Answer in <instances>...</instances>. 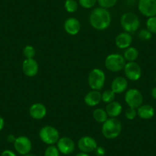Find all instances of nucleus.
<instances>
[{"mask_svg": "<svg viewBox=\"0 0 156 156\" xmlns=\"http://www.w3.org/2000/svg\"><path fill=\"white\" fill-rule=\"evenodd\" d=\"M77 146L80 151L89 154V153L95 151L98 145H97V142L95 139L91 136H85L78 140Z\"/></svg>", "mask_w": 156, "mask_h": 156, "instance_id": "obj_11", "label": "nucleus"}, {"mask_svg": "<svg viewBox=\"0 0 156 156\" xmlns=\"http://www.w3.org/2000/svg\"><path fill=\"white\" fill-rule=\"evenodd\" d=\"M5 126V121L2 116H0V131H2Z\"/></svg>", "mask_w": 156, "mask_h": 156, "instance_id": "obj_35", "label": "nucleus"}, {"mask_svg": "<svg viewBox=\"0 0 156 156\" xmlns=\"http://www.w3.org/2000/svg\"><path fill=\"white\" fill-rule=\"evenodd\" d=\"M88 84L92 90H100L104 87L106 74L100 68H94L88 75Z\"/></svg>", "mask_w": 156, "mask_h": 156, "instance_id": "obj_5", "label": "nucleus"}, {"mask_svg": "<svg viewBox=\"0 0 156 156\" xmlns=\"http://www.w3.org/2000/svg\"><path fill=\"white\" fill-rule=\"evenodd\" d=\"M79 3L76 0H66L64 2V8L69 13H74L78 9Z\"/></svg>", "mask_w": 156, "mask_h": 156, "instance_id": "obj_23", "label": "nucleus"}, {"mask_svg": "<svg viewBox=\"0 0 156 156\" xmlns=\"http://www.w3.org/2000/svg\"><path fill=\"white\" fill-rule=\"evenodd\" d=\"M38 64L34 58H26L22 63V71L25 76L32 77L38 72Z\"/></svg>", "mask_w": 156, "mask_h": 156, "instance_id": "obj_13", "label": "nucleus"}, {"mask_svg": "<svg viewBox=\"0 0 156 156\" xmlns=\"http://www.w3.org/2000/svg\"><path fill=\"white\" fill-rule=\"evenodd\" d=\"M29 115L32 119L36 120L44 119L47 115V108L41 103H35L29 108Z\"/></svg>", "mask_w": 156, "mask_h": 156, "instance_id": "obj_14", "label": "nucleus"}, {"mask_svg": "<svg viewBox=\"0 0 156 156\" xmlns=\"http://www.w3.org/2000/svg\"><path fill=\"white\" fill-rule=\"evenodd\" d=\"M128 88V81L127 79L123 76H117L112 80L111 83V90L115 94H119L124 93Z\"/></svg>", "mask_w": 156, "mask_h": 156, "instance_id": "obj_15", "label": "nucleus"}, {"mask_svg": "<svg viewBox=\"0 0 156 156\" xmlns=\"http://www.w3.org/2000/svg\"><path fill=\"white\" fill-rule=\"evenodd\" d=\"M39 138L48 145H55L60 139V133L55 127L52 126H44L39 131Z\"/></svg>", "mask_w": 156, "mask_h": 156, "instance_id": "obj_4", "label": "nucleus"}, {"mask_svg": "<svg viewBox=\"0 0 156 156\" xmlns=\"http://www.w3.org/2000/svg\"><path fill=\"white\" fill-rule=\"evenodd\" d=\"M80 23L79 20L75 18H69L64 22V28L66 32L70 35H76L80 31Z\"/></svg>", "mask_w": 156, "mask_h": 156, "instance_id": "obj_17", "label": "nucleus"}, {"mask_svg": "<svg viewBox=\"0 0 156 156\" xmlns=\"http://www.w3.org/2000/svg\"><path fill=\"white\" fill-rule=\"evenodd\" d=\"M154 109L148 104H142L137 109V115L142 119H150L154 115Z\"/></svg>", "mask_w": 156, "mask_h": 156, "instance_id": "obj_20", "label": "nucleus"}, {"mask_svg": "<svg viewBox=\"0 0 156 156\" xmlns=\"http://www.w3.org/2000/svg\"><path fill=\"white\" fill-rule=\"evenodd\" d=\"M97 0H78V3L82 8L89 9L95 6Z\"/></svg>", "mask_w": 156, "mask_h": 156, "instance_id": "obj_30", "label": "nucleus"}, {"mask_svg": "<svg viewBox=\"0 0 156 156\" xmlns=\"http://www.w3.org/2000/svg\"><path fill=\"white\" fill-rule=\"evenodd\" d=\"M101 101L102 94L100 92V90H92L89 91L84 97V103L88 106H91V107L97 106Z\"/></svg>", "mask_w": 156, "mask_h": 156, "instance_id": "obj_18", "label": "nucleus"}, {"mask_svg": "<svg viewBox=\"0 0 156 156\" xmlns=\"http://www.w3.org/2000/svg\"><path fill=\"white\" fill-rule=\"evenodd\" d=\"M138 57H139V51L135 47H131L130 46L128 48L125 49L123 58H125L126 61H127V62H133V61H136Z\"/></svg>", "mask_w": 156, "mask_h": 156, "instance_id": "obj_21", "label": "nucleus"}, {"mask_svg": "<svg viewBox=\"0 0 156 156\" xmlns=\"http://www.w3.org/2000/svg\"><path fill=\"white\" fill-rule=\"evenodd\" d=\"M138 37L142 41H148L152 37V33L150 32L147 28H142L138 33Z\"/></svg>", "mask_w": 156, "mask_h": 156, "instance_id": "obj_25", "label": "nucleus"}, {"mask_svg": "<svg viewBox=\"0 0 156 156\" xmlns=\"http://www.w3.org/2000/svg\"><path fill=\"white\" fill-rule=\"evenodd\" d=\"M106 112L108 116L110 118H116L121 114L122 111V106L119 102L112 101L108 103L106 106Z\"/></svg>", "mask_w": 156, "mask_h": 156, "instance_id": "obj_19", "label": "nucleus"}, {"mask_svg": "<svg viewBox=\"0 0 156 156\" xmlns=\"http://www.w3.org/2000/svg\"><path fill=\"white\" fill-rule=\"evenodd\" d=\"M105 67L111 72H119L123 70L126 65V60L119 54H110L106 58L104 61Z\"/></svg>", "mask_w": 156, "mask_h": 156, "instance_id": "obj_6", "label": "nucleus"}, {"mask_svg": "<svg viewBox=\"0 0 156 156\" xmlns=\"http://www.w3.org/2000/svg\"><path fill=\"white\" fill-rule=\"evenodd\" d=\"M75 156H90L89 154L88 153H85V152H80L78 153V154H76Z\"/></svg>", "mask_w": 156, "mask_h": 156, "instance_id": "obj_37", "label": "nucleus"}, {"mask_svg": "<svg viewBox=\"0 0 156 156\" xmlns=\"http://www.w3.org/2000/svg\"><path fill=\"white\" fill-rule=\"evenodd\" d=\"M122 132V124L116 118H109L103 123L102 134L106 139H114L120 135Z\"/></svg>", "mask_w": 156, "mask_h": 156, "instance_id": "obj_2", "label": "nucleus"}, {"mask_svg": "<svg viewBox=\"0 0 156 156\" xmlns=\"http://www.w3.org/2000/svg\"><path fill=\"white\" fill-rule=\"evenodd\" d=\"M125 102L129 107L138 109L143 103V96L137 89H129L126 92Z\"/></svg>", "mask_w": 156, "mask_h": 156, "instance_id": "obj_7", "label": "nucleus"}, {"mask_svg": "<svg viewBox=\"0 0 156 156\" xmlns=\"http://www.w3.org/2000/svg\"><path fill=\"white\" fill-rule=\"evenodd\" d=\"M151 97H152L153 99L156 100V87H154V88H152V89H151Z\"/></svg>", "mask_w": 156, "mask_h": 156, "instance_id": "obj_36", "label": "nucleus"}, {"mask_svg": "<svg viewBox=\"0 0 156 156\" xmlns=\"http://www.w3.org/2000/svg\"><path fill=\"white\" fill-rule=\"evenodd\" d=\"M133 42V37L130 33L124 32L120 33L116 36L115 40V44L119 49H126L131 46Z\"/></svg>", "mask_w": 156, "mask_h": 156, "instance_id": "obj_16", "label": "nucleus"}, {"mask_svg": "<svg viewBox=\"0 0 156 156\" xmlns=\"http://www.w3.org/2000/svg\"><path fill=\"white\" fill-rule=\"evenodd\" d=\"M146 28L152 34H156V16L148 18L146 21Z\"/></svg>", "mask_w": 156, "mask_h": 156, "instance_id": "obj_27", "label": "nucleus"}, {"mask_svg": "<svg viewBox=\"0 0 156 156\" xmlns=\"http://www.w3.org/2000/svg\"><path fill=\"white\" fill-rule=\"evenodd\" d=\"M126 77L132 81H137L141 78L142 74V68L139 64L133 62H127L123 68Z\"/></svg>", "mask_w": 156, "mask_h": 156, "instance_id": "obj_8", "label": "nucleus"}, {"mask_svg": "<svg viewBox=\"0 0 156 156\" xmlns=\"http://www.w3.org/2000/svg\"><path fill=\"white\" fill-rule=\"evenodd\" d=\"M94 151H95L96 154L97 156H103L106 154V150H105V148L101 146H97V148H96V150Z\"/></svg>", "mask_w": 156, "mask_h": 156, "instance_id": "obj_32", "label": "nucleus"}, {"mask_svg": "<svg viewBox=\"0 0 156 156\" xmlns=\"http://www.w3.org/2000/svg\"><path fill=\"white\" fill-rule=\"evenodd\" d=\"M120 25L126 32L133 33L139 29L140 20L135 13L128 12L121 16Z\"/></svg>", "mask_w": 156, "mask_h": 156, "instance_id": "obj_3", "label": "nucleus"}, {"mask_svg": "<svg viewBox=\"0 0 156 156\" xmlns=\"http://www.w3.org/2000/svg\"><path fill=\"white\" fill-rule=\"evenodd\" d=\"M14 148L19 154L22 155L29 154L32 149V143L29 138L25 136H21L16 138L14 143Z\"/></svg>", "mask_w": 156, "mask_h": 156, "instance_id": "obj_10", "label": "nucleus"}, {"mask_svg": "<svg viewBox=\"0 0 156 156\" xmlns=\"http://www.w3.org/2000/svg\"><path fill=\"white\" fill-rule=\"evenodd\" d=\"M16 139V137L12 134L9 135L8 137H7V140H8V142H10V143H14Z\"/></svg>", "mask_w": 156, "mask_h": 156, "instance_id": "obj_34", "label": "nucleus"}, {"mask_svg": "<svg viewBox=\"0 0 156 156\" xmlns=\"http://www.w3.org/2000/svg\"><path fill=\"white\" fill-rule=\"evenodd\" d=\"M154 79H155V82H156V76H155V78H154Z\"/></svg>", "mask_w": 156, "mask_h": 156, "instance_id": "obj_39", "label": "nucleus"}, {"mask_svg": "<svg viewBox=\"0 0 156 156\" xmlns=\"http://www.w3.org/2000/svg\"><path fill=\"white\" fill-rule=\"evenodd\" d=\"M89 20L93 28L98 31H103L110 25L111 15L106 9L97 7L91 12Z\"/></svg>", "mask_w": 156, "mask_h": 156, "instance_id": "obj_1", "label": "nucleus"}, {"mask_svg": "<svg viewBox=\"0 0 156 156\" xmlns=\"http://www.w3.org/2000/svg\"><path fill=\"white\" fill-rule=\"evenodd\" d=\"M93 117L95 121L102 124L108 119V115L106 110L102 108H97V109H94V111L93 112Z\"/></svg>", "mask_w": 156, "mask_h": 156, "instance_id": "obj_22", "label": "nucleus"}, {"mask_svg": "<svg viewBox=\"0 0 156 156\" xmlns=\"http://www.w3.org/2000/svg\"><path fill=\"white\" fill-rule=\"evenodd\" d=\"M138 9L145 17L156 16V0H139Z\"/></svg>", "mask_w": 156, "mask_h": 156, "instance_id": "obj_9", "label": "nucleus"}, {"mask_svg": "<svg viewBox=\"0 0 156 156\" xmlns=\"http://www.w3.org/2000/svg\"><path fill=\"white\" fill-rule=\"evenodd\" d=\"M57 147L61 153L64 154H70L73 152L75 149L74 142L67 136L60 138L57 142Z\"/></svg>", "mask_w": 156, "mask_h": 156, "instance_id": "obj_12", "label": "nucleus"}, {"mask_svg": "<svg viewBox=\"0 0 156 156\" xmlns=\"http://www.w3.org/2000/svg\"><path fill=\"white\" fill-rule=\"evenodd\" d=\"M125 116L129 120H133L137 116V109L132 107H128L126 109Z\"/></svg>", "mask_w": 156, "mask_h": 156, "instance_id": "obj_31", "label": "nucleus"}, {"mask_svg": "<svg viewBox=\"0 0 156 156\" xmlns=\"http://www.w3.org/2000/svg\"><path fill=\"white\" fill-rule=\"evenodd\" d=\"M60 151L58 147L51 145H48L44 151V156H60Z\"/></svg>", "mask_w": 156, "mask_h": 156, "instance_id": "obj_28", "label": "nucleus"}, {"mask_svg": "<svg viewBox=\"0 0 156 156\" xmlns=\"http://www.w3.org/2000/svg\"><path fill=\"white\" fill-rule=\"evenodd\" d=\"M22 156H35L34 154H25V155H22Z\"/></svg>", "mask_w": 156, "mask_h": 156, "instance_id": "obj_38", "label": "nucleus"}, {"mask_svg": "<svg viewBox=\"0 0 156 156\" xmlns=\"http://www.w3.org/2000/svg\"><path fill=\"white\" fill-rule=\"evenodd\" d=\"M115 94L112 90H106L102 94V101L105 103H109L115 100Z\"/></svg>", "mask_w": 156, "mask_h": 156, "instance_id": "obj_24", "label": "nucleus"}, {"mask_svg": "<svg viewBox=\"0 0 156 156\" xmlns=\"http://www.w3.org/2000/svg\"><path fill=\"white\" fill-rule=\"evenodd\" d=\"M23 55L25 58H34L36 55V51L33 46L26 45L23 49Z\"/></svg>", "mask_w": 156, "mask_h": 156, "instance_id": "obj_29", "label": "nucleus"}, {"mask_svg": "<svg viewBox=\"0 0 156 156\" xmlns=\"http://www.w3.org/2000/svg\"><path fill=\"white\" fill-rule=\"evenodd\" d=\"M117 2H118V0H97V2H98L100 7L106 9L115 6Z\"/></svg>", "mask_w": 156, "mask_h": 156, "instance_id": "obj_26", "label": "nucleus"}, {"mask_svg": "<svg viewBox=\"0 0 156 156\" xmlns=\"http://www.w3.org/2000/svg\"><path fill=\"white\" fill-rule=\"evenodd\" d=\"M0 156H17V154L11 150H5L2 151Z\"/></svg>", "mask_w": 156, "mask_h": 156, "instance_id": "obj_33", "label": "nucleus"}]
</instances>
